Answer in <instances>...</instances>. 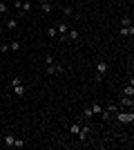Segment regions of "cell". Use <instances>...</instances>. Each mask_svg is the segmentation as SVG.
Listing matches in <instances>:
<instances>
[{"label":"cell","instance_id":"cell-16","mask_svg":"<svg viewBox=\"0 0 134 150\" xmlns=\"http://www.w3.org/2000/svg\"><path fill=\"white\" fill-rule=\"evenodd\" d=\"M67 40H78V31L76 29H69V31H67Z\"/></svg>","mask_w":134,"mask_h":150},{"label":"cell","instance_id":"cell-19","mask_svg":"<svg viewBox=\"0 0 134 150\" xmlns=\"http://www.w3.org/2000/svg\"><path fill=\"white\" fill-rule=\"evenodd\" d=\"M47 36L49 38H56L58 34H56V27H49V29H47Z\"/></svg>","mask_w":134,"mask_h":150},{"label":"cell","instance_id":"cell-21","mask_svg":"<svg viewBox=\"0 0 134 150\" xmlns=\"http://www.w3.org/2000/svg\"><path fill=\"white\" fill-rule=\"evenodd\" d=\"M0 52H2V54H7V52H9V45L2 43V45H0Z\"/></svg>","mask_w":134,"mask_h":150},{"label":"cell","instance_id":"cell-2","mask_svg":"<svg viewBox=\"0 0 134 150\" xmlns=\"http://www.w3.org/2000/svg\"><path fill=\"white\" fill-rule=\"evenodd\" d=\"M60 72H63V65H60V63H56V61L45 63V74L47 76H56V74H60Z\"/></svg>","mask_w":134,"mask_h":150},{"label":"cell","instance_id":"cell-15","mask_svg":"<svg viewBox=\"0 0 134 150\" xmlns=\"http://www.w3.org/2000/svg\"><path fill=\"white\" fill-rule=\"evenodd\" d=\"M7 45H9V52H18L20 50V43H18V40H9Z\"/></svg>","mask_w":134,"mask_h":150},{"label":"cell","instance_id":"cell-11","mask_svg":"<svg viewBox=\"0 0 134 150\" xmlns=\"http://www.w3.org/2000/svg\"><path fill=\"white\" fill-rule=\"evenodd\" d=\"M40 9H43L45 16H49V13L54 11V2H45V0H43V2H40Z\"/></svg>","mask_w":134,"mask_h":150},{"label":"cell","instance_id":"cell-8","mask_svg":"<svg viewBox=\"0 0 134 150\" xmlns=\"http://www.w3.org/2000/svg\"><path fill=\"white\" fill-rule=\"evenodd\" d=\"M76 139L81 141V144H87V139H89V125H81V132L76 134Z\"/></svg>","mask_w":134,"mask_h":150},{"label":"cell","instance_id":"cell-5","mask_svg":"<svg viewBox=\"0 0 134 150\" xmlns=\"http://www.w3.org/2000/svg\"><path fill=\"white\" fill-rule=\"evenodd\" d=\"M13 7H16V9L20 11V16H18V18H22V16H27V13L32 11V2H29V0H25V2L16 0V2H13Z\"/></svg>","mask_w":134,"mask_h":150},{"label":"cell","instance_id":"cell-24","mask_svg":"<svg viewBox=\"0 0 134 150\" xmlns=\"http://www.w3.org/2000/svg\"><path fill=\"white\" fill-rule=\"evenodd\" d=\"M45 2H54V0H45Z\"/></svg>","mask_w":134,"mask_h":150},{"label":"cell","instance_id":"cell-20","mask_svg":"<svg viewBox=\"0 0 134 150\" xmlns=\"http://www.w3.org/2000/svg\"><path fill=\"white\" fill-rule=\"evenodd\" d=\"M121 25H123V27H128V25H132V18H130V16H125V18L121 20Z\"/></svg>","mask_w":134,"mask_h":150},{"label":"cell","instance_id":"cell-17","mask_svg":"<svg viewBox=\"0 0 134 150\" xmlns=\"http://www.w3.org/2000/svg\"><path fill=\"white\" fill-rule=\"evenodd\" d=\"M60 11H63V16H65V18H69L72 13H74V9H72V7L67 5V7H63V9H60Z\"/></svg>","mask_w":134,"mask_h":150},{"label":"cell","instance_id":"cell-7","mask_svg":"<svg viewBox=\"0 0 134 150\" xmlns=\"http://www.w3.org/2000/svg\"><path fill=\"white\" fill-rule=\"evenodd\" d=\"M67 31H69V27H67V23H58L56 27V34H58V40H67Z\"/></svg>","mask_w":134,"mask_h":150},{"label":"cell","instance_id":"cell-18","mask_svg":"<svg viewBox=\"0 0 134 150\" xmlns=\"http://www.w3.org/2000/svg\"><path fill=\"white\" fill-rule=\"evenodd\" d=\"M92 110V114H101V110H103V105H98V103H94V105L89 108Z\"/></svg>","mask_w":134,"mask_h":150},{"label":"cell","instance_id":"cell-3","mask_svg":"<svg viewBox=\"0 0 134 150\" xmlns=\"http://www.w3.org/2000/svg\"><path fill=\"white\" fill-rule=\"evenodd\" d=\"M2 141H5V146H9V148H22V146H25V141H22V139H18V137H13L11 132H7Z\"/></svg>","mask_w":134,"mask_h":150},{"label":"cell","instance_id":"cell-9","mask_svg":"<svg viewBox=\"0 0 134 150\" xmlns=\"http://www.w3.org/2000/svg\"><path fill=\"white\" fill-rule=\"evenodd\" d=\"M5 29L7 31H16V29H18V16H16V18H7Z\"/></svg>","mask_w":134,"mask_h":150},{"label":"cell","instance_id":"cell-4","mask_svg":"<svg viewBox=\"0 0 134 150\" xmlns=\"http://www.w3.org/2000/svg\"><path fill=\"white\" fill-rule=\"evenodd\" d=\"M112 119H116L119 123H132V121H134V112H132V110H130V112H121V110H116Z\"/></svg>","mask_w":134,"mask_h":150},{"label":"cell","instance_id":"cell-22","mask_svg":"<svg viewBox=\"0 0 134 150\" xmlns=\"http://www.w3.org/2000/svg\"><path fill=\"white\" fill-rule=\"evenodd\" d=\"M0 13H7V5L2 2V0H0Z\"/></svg>","mask_w":134,"mask_h":150},{"label":"cell","instance_id":"cell-13","mask_svg":"<svg viewBox=\"0 0 134 150\" xmlns=\"http://www.w3.org/2000/svg\"><path fill=\"white\" fill-rule=\"evenodd\" d=\"M81 125H83V121H76V123H72V125H69V132L74 134V137L81 132Z\"/></svg>","mask_w":134,"mask_h":150},{"label":"cell","instance_id":"cell-14","mask_svg":"<svg viewBox=\"0 0 134 150\" xmlns=\"http://www.w3.org/2000/svg\"><path fill=\"white\" fill-rule=\"evenodd\" d=\"M123 96H134V85H132V81H130V85H125V88H123Z\"/></svg>","mask_w":134,"mask_h":150},{"label":"cell","instance_id":"cell-6","mask_svg":"<svg viewBox=\"0 0 134 150\" xmlns=\"http://www.w3.org/2000/svg\"><path fill=\"white\" fill-rule=\"evenodd\" d=\"M107 74V63L105 61H98L96 63V81H103V76Z\"/></svg>","mask_w":134,"mask_h":150},{"label":"cell","instance_id":"cell-12","mask_svg":"<svg viewBox=\"0 0 134 150\" xmlns=\"http://www.w3.org/2000/svg\"><path fill=\"white\" fill-rule=\"evenodd\" d=\"M132 34H134V27H132V25L121 27V29H119V36H132Z\"/></svg>","mask_w":134,"mask_h":150},{"label":"cell","instance_id":"cell-10","mask_svg":"<svg viewBox=\"0 0 134 150\" xmlns=\"http://www.w3.org/2000/svg\"><path fill=\"white\" fill-rule=\"evenodd\" d=\"M119 105L132 110V108H134V99H132V96H121V99H119Z\"/></svg>","mask_w":134,"mask_h":150},{"label":"cell","instance_id":"cell-1","mask_svg":"<svg viewBox=\"0 0 134 150\" xmlns=\"http://www.w3.org/2000/svg\"><path fill=\"white\" fill-rule=\"evenodd\" d=\"M9 92H11L13 96H25V85H22V79H20V76H11Z\"/></svg>","mask_w":134,"mask_h":150},{"label":"cell","instance_id":"cell-23","mask_svg":"<svg viewBox=\"0 0 134 150\" xmlns=\"http://www.w3.org/2000/svg\"><path fill=\"white\" fill-rule=\"evenodd\" d=\"M2 31H5V25H2V23H0V34H2Z\"/></svg>","mask_w":134,"mask_h":150}]
</instances>
